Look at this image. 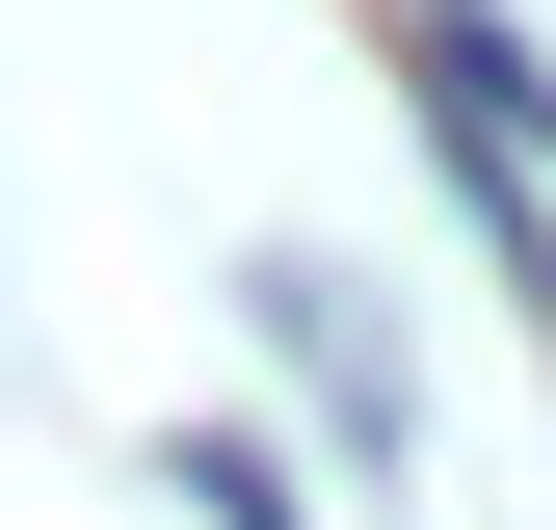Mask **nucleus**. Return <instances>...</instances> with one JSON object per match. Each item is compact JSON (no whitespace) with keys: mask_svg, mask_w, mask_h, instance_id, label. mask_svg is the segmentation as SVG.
<instances>
[]
</instances>
